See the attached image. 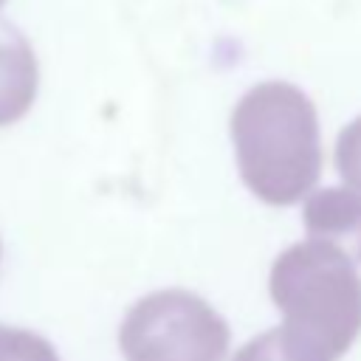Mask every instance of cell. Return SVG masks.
<instances>
[{
	"instance_id": "cell-2",
	"label": "cell",
	"mask_w": 361,
	"mask_h": 361,
	"mask_svg": "<svg viewBox=\"0 0 361 361\" xmlns=\"http://www.w3.org/2000/svg\"><path fill=\"white\" fill-rule=\"evenodd\" d=\"M285 327L338 361L361 333V276L355 262L322 240L285 248L268 276Z\"/></svg>"
},
{
	"instance_id": "cell-6",
	"label": "cell",
	"mask_w": 361,
	"mask_h": 361,
	"mask_svg": "<svg viewBox=\"0 0 361 361\" xmlns=\"http://www.w3.org/2000/svg\"><path fill=\"white\" fill-rule=\"evenodd\" d=\"M231 361H330V358L305 336L279 324L243 344Z\"/></svg>"
},
{
	"instance_id": "cell-7",
	"label": "cell",
	"mask_w": 361,
	"mask_h": 361,
	"mask_svg": "<svg viewBox=\"0 0 361 361\" xmlns=\"http://www.w3.org/2000/svg\"><path fill=\"white\" fill-rule=\"evenodd\" d=\"M0 361H59L54 344L31 330L0 324Z\"/></svg>"
},
{
	"instance_id": "cell-5",
	"label": "cell",
	"mask_w": 361,
	"mask_h": 361,
	"mask_svg": "<svg viewBox=\"0 0 361 361\" xmlns=\"http://www.w3.org/2000/svg\"><path fill=\"white\" fill-rule=\"evenodd\" d=\"M39 87V68L28 39L6 20H0V127L20 121Z\"/></svg>"
},
{
	"instance_id": "cell-8",
	"label": "cell",
	"mask_w": 361,
	"mask_h": 361,
	"mask_svg": "<svg viewBox=\"0 0 361 361\" xmlns=\"http://www.w3.org/2000/svg\"><path fill=\"white\" fill-rule=\"evenodd\" d=\"M336 169L361 197V116L353 118L336 141Z\"/></svg>"
},
{
	"instance_id": "cell-4",
	"label": "cell",
	"mask_w": 361,
	"mask_h": 361,
	"mask_svg": "<svg viewBox=\"0 0 361 361\" xmlns=\"http://www.w3.org/2000/svg\"><path fill=\"white\" fill-rule=\"evenodd\" d=\"M305 228L310 240H322L355 265L361 262V197L350 189L324 186L305 200Z\"/></svg>"
},
{
	"instance_id": "cell-1",
	"label": "cell",
	"mask_w": 361,
	"mask_h": 361,
	"mask_svg": "<svg viewBox=\"0 0 361 361\" xmlns=\"http://www.w3.org/2000/svg\"><path fill=\"white\" fill-rule=\"evenodd\" d=\"M240 178L259 200L290 206L322 175V141L313 102L288 82L254 85L231 113Z\"/></svg>"
},
{
	"instance_id": "cell-3",
	"label": "cell",
	"mask_w": 361,
	"mask_h": 361,
	"mask_svg": "<svg viewBox=\"0 0 361 361\" xmlns=\"http://www.w3.org/2000/svg\"><path fill=\"white\" fill-rule=\"evenodd\" d=\"M228 338L226 319L197 293L180 288L147 293L118 327L127 361H223Z\"/></svg>"
},
{
	"instance_id": "cell-9",
	"label": "cell",
	"mask_w": 361,
	"mask_h": 361,
	"mask_svg": "<svg viewBox=\"0 0 361 361\" xmlns=\"http://www.w3.org/2000/svg\"><path fill=\"white\" fill-rule=\"evenodd\" d=\"M3 3H6V0H0V6H3Z\"/></svg>"
}]
</instances>
